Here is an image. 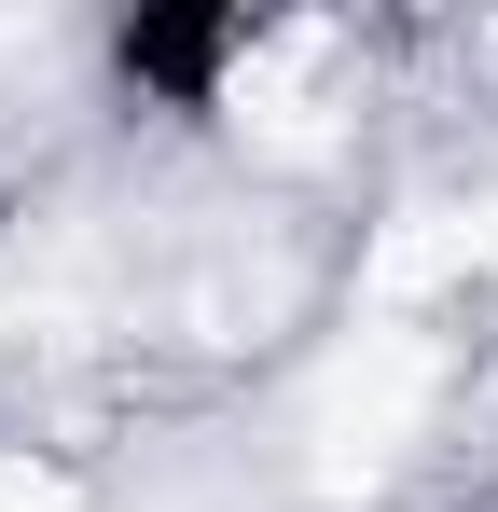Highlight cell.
I'll list each match as a JSON object with an SVG mask.
<instances>
[{
	"instance_id": "7a4b0ae2",
	"label": "cell",
	"mask_w": 498,
	"mask_h": 512,
	"mask_svg": "<svg viewBox=\"0 0 498 512\" xmlns=\"http://www.w3.org/2000/svg\"><path fill=\"white\" fill-rule=\"evenodd\" d=\"M319 28H277V42H263V56H236V84H222V111H236V139H263V153H319L332 139V111L305 84H319Z\"/></svg>"
},
{
	"instance_id": "5b68a950",
	"label": "cell",
	"mask_w": 498,
	"mask_h": 512,
	"mask_svg": "<svg viewBox=\"0 0 498 512\" xmlns=\"http://www.w3.org/2000/svg\"><path fill=\"white\" fill-rule=\"evenodd\" d=\"M457 263H498V208H471V222H457Z\"/></svg>"
},
{
	"instance_id": "6da1fadb",
	"label": "cell",
	"mask_w": 498,
	"mask_h": 512,
	"mask_svg": "<svg viewBox=\"0 0 498 512\" xmlns=\"http://www.w3.org/2000/svg\"><path fill=\"white\" fill-rule=\"evenodd\" d=\"M415 402H429L415 333H360V360H332V388H319V485L332 499H360V485L415 443Z\"/></svg>"
},
{
	"instance_id": "277c9868",
	"label": "cell",
	"mask_w": 498,
	"mask_h": 512,
	"mask_svg": "<svg viewBox=\"0 0 498 512\" xmlns=\"http://www.w3.org/2000/svg\"><path fill=\"white\" fill-rule=\"evenodd\" d=\"M0 512H83L70 471H42V457H0Z\"/></svg>"
},
{
	"instance_id": "3957f363",
	"label": "cell",
	"mask_w": 498,
	"mask_h": 512,
	"mask_svg": "<svg viewBox=\"0 0 498 512\" xmlns=\"http://www.w3.org/2000/svg\"><path fill=\"white\" fill-rule=\"evenodd\" d=\"M443 277H471V263H457V222H443V208H402V222L374 236V305H415V291H443Z\"/></svg>"
}]
</instances>
